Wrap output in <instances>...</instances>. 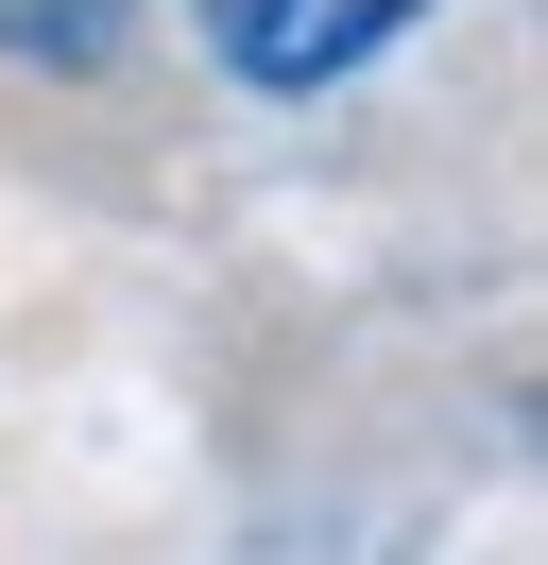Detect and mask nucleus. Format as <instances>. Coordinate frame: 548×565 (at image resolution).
<instances>
[{"label": "nucleus", "instance_id": "nucleus-1", "mask_svg": "<svg viewBox=\"0 0 548 565\" xmlns=\"http://www.w3.org/2000/svg\"><path fill=\"white\" fill-rule=\"evenodd\" d=\"M205 52H223V86H257V104H326L342 70H377V52L429 18V0H189Z\"/></svg>", "mask_w": 548, "mask_h": 565}]
</instances>
